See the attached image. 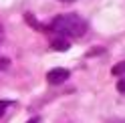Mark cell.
<instances>
[{"label": "cell", "instance_id": "1", "mask_svg": "<svg viewBox=\"0 0 125 123\" xmlns=\"http://www.w3.org/2000/svg\"><path fill=\"white\" fill-rule=\"evenodd\" d=\"M51 30L57 32L59 36H69V38H79L87 32V22L77 14H59L52 18Z\"/></svg>", "mask_w": 125, "mask_h": 123}, {"label": "cell", "instance_id": "8", "mask_svg": "<svg viewBox=\"0 0 125 123\" xmlns=\"http://www.w3.org/2000/svg\"><path fill=\"white\" fill-rule=\"evenodd\" d=\"M26 123H38V119H30V121H26Z\"/></svg>", "mask_w": 125, "mask_h": 123}, {"label": "cell", "instance_id": "5", "mask_svg": "<svg viewBox=\"0 0 125 123\" xmlns=\"http://www.w3.org/2000/svg\"><path fill=\"white\" fill-rule=\"evenodd\" d=\"M8 105H10V101H0V117L4 115L6 109H8Z\"/></svg>", "mask_w": 125, "mask_h": 123}, {"label": "cell", "instance_id": "9", "mask_svg": "<svg viewBox=\"0 0 125 123\" xmlns=\"http://www.w3.org/2000/svg\"><path fill=\"white\" fill-rule=\"evenodd\" d=\"M62 2H75V0H62Z\"/></svg>", "mask_w": 125, "mask_h": 123}, {"label": "cell", "instance_id": "4", "mask_svg": "<svg viewBox=\"0 0 125 123\" xmlns=\"http://www.w3.org/2000/svg\"><path fill=\"white\" fill-rule=\"evenodd\" d=\"M111 73L115 75V77H121V75H125V61H121V63H117L113 69H111Z\"/></svg>", "mask_w": 125, "mask_h": 123}, {"label": "cell", "instance_id": "6", "mask_svg": "<svg viewBox=\"0 0 125 123\" xmlns=\"http://www.w3.org/2000/svg\"><path fill=\"white\" fill-rule=\"evenodd\" d=\"M117 89H119L121 93H125V79H121L119 83H117Z\"/></svg>", "mask_w": 125, "mask_h": 123}, {"label": "cell", "instance_id": "3", "mask_svg": "<svg viewBox=\"0 0 125 123\" xmlns=\"http://www.w3.org/2000/svg\"><path fill=\"white\" fill-rule=\"evenodd\" d=\"M51 49H54V51H67L69 42L65 41V36H54V38H51Z\"/></svg>", "mask_w": 125, "mask_h": 123}, {"label": "cell", "instance_id": "7", "mask_svg": "<svg viewBox=\"0 0 125 123\" xmlns=\"http://www.w3.org/2000/svg\"><path fill=\"white\" fill-rule=\"evenodd\" d=\"M4 67H8V61H6V59L0 61V69H4Z\"/></svg>", "mask_w": 125, "mask_h": 123}, {"label": "cell", "instance_id": "2", "mask_svg": "<svg viewBox=\"0 0 125 123\" xmlns=\"http://www.w3.org/2000/svg\"><path fill=\"white\" fill-rule=\"evenodd\" d=\"M69 73L67 69H52V71H49V75H46V81L51 83V85H61V83H65L69 79Z\"/></svg>", "mask_w": 125, "mask_h": 123}]
</instances>
